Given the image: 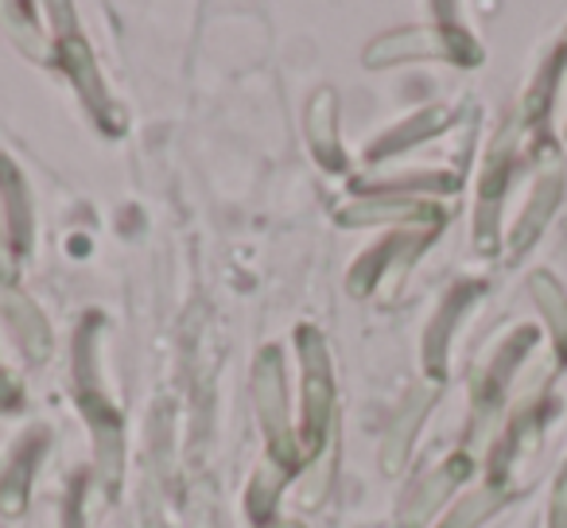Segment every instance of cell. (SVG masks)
Returning <instances> with one entry per match:
<instances>
[{
    "instance_id": "10",
    "label": "cell",
    "mask_w": 567,
    "mask_h": 528,
    "mask_svg": "<svg viewBox=\"0 0 567 528\" xmlns=\"http://www.w3.org/2000/svg\"><path fill=\"white\" fill-rule=\"evenodd\" d=\"M424 408H427V396H412L409 404H404V412L396 416V424L389 427V435H385V451H381V466H385L389 474H396L401 470V463L409 458V443H412V435H416V427H420V416H424Z\"/></svg>"
},
{
    "instance_id": "2",
    "label": "cell",
    "mask_w": 567,
    "mask_h": 528,
    "mask_svg": "<svg viewBox=\"0 0 567 528\" xmlns=\"http://www.w3.org/2000/svg\"><path fill=\"white\" fill-rule=\"evenodd\" d=\"M74 362H79L82 401H86V416H90L94 443H97V474H102L105 486H113V482L121 478V416L110 396L102 393V385H97L94 331H90V323L82 327L79 339H74Z\"/></svg>"
},
{
    "instance_id": "15",
    "label": "cell",
    "mask_w": 567,
    "mask_h": 528,
    "mask_svg": "<svg viewBox=\"0 0 567 528\" xmlns=\"http://www.w3.org/2000/svg\"><path fill=\"white\" fill-rule=\"evenodd\" d=\"M276 497H280V470H260L249 486V513L257 520H265L272 513Z\"/></svg>"
},
{
    "instance_id": "12",
    "label": "cell",
    "mask_w": 567,
    "mask_h": 528,
    "mask_svg": "<svg viewBox=\"0 0 567 528\" xmlns=\"http://www.w3.org/2000/svg\"><path fill=\"white\" fill-rule=\"evenodd\" d=\"M334 463H339L334 447H327L319 458H311V463H308V478H303V489H300V505H308V509L323 505L327 489H331V482H334Z\"/></svg>"
},
{
    "instance_id": "16",
    "label": "cell",
    "mask_w": 567,
    "mask_h": 528,
    "mask_svg": "<svg viewBox=\"0 0 567 528\" xmlns=\"http://www.w3.org/2000/svg\"><path fill=\"white\" fill-rule=\"evenodd\" d=\"M9 229H4V221H0V280H12V257H9Z\"/></svg>"
},
{
    "instance_id": "3",
    "label": "cell",
    "mask_w": 567,
    "mask_h": 528,
    "mask_svg": "<svg viewBox=\"0 0 567 528\" xmlns=\"http://www.w3.org/2000/svg\"><path fill=\"white\" fill-rule=\"evenodd\" d=\"M252 404H257L260 427H265L268 451L280 466H292L300 458V443L288 424V396H284V370H280V350H260L257 365H252Z\"/></svg>"
},
{
    "instance_id": "7",
    "label": "cell",
    "mask_w": 567,
    "mask_h": 528,
    "mask_svg": "<svg viewBox=\"0 0 567 528\" xmlns=\"http://www.w3.org/2000/svg\"><path fill=\"white\" fill-rule=\"evenodd\" d=\"M0 218L9 229L12 249L24 252L32 245V195H28V183L20 179L12 159L4 156H0Z\"/></svg>"
},
{
    "instance_id": "1",
    "label": "cell",
    "mask_w": 567,
    "mask_h": 528,
    "mask_svg": "<svg viewBox=\"0 0 567 528\" xmlns=\"http://www.w3.org/2000/svg\"><path fill=\"white\" fill-rule=\"evenodd\" d=\"M300 342V362H303V424H300V443L303 455L319 458L331 439V420H334V370L327 342L316 327H300L296 331Z\"/></svg>"
},
{
    "instance_id": "6",
    "label": "cell",
    "mask_w": 567,
    "mask_h": 528,
    "mask_svg": "<svg viewBox=\"0 0 567 528\" xmlns=\"http://www.w3.org/2000/svg\"><path fill=\"white\" fill-rule=\"evenodd\" d=\"M43 447H48V432L35 427L17 447L9 470L0 474V513H4V517H20V513L28 509V489H32V474H35V466H40Z\"/></svg>"
},
{
    "instance_id": "14",
    "label": "cell",
    "mask_w": 567,
    "mask_h": 528,
    "mask_svg": "<svg viewBox=\"0 0 567 528\" xmlns=\"http://www.w3.org/2000/svg\"><path fill=\"white\" fill-rule=\"evenodd\" d=\"M393 252H396V241L393 245H381L378 252H370V257L358 260V269L350 272V284H347L350 296H365V292H370V288L378 284L381 272H385V260L393 257Z\"/></svg>"
},
{
    "instance_id": "8",
    "label": "cell",
    "mask_w": 567,
    "mask_h": 528,
    "mask_svg": "<svg viewBox=\"0 0 567 528\" xmlns=\"http://www.w3.org/2000/svg\"><path fill=\"white\" fill-rule=\"evenodd\" d=\"M4 319H9L20 350H24L32 362H43V358L51 354L48 319H43V311L35 308L32 300H24V296H4Z\"/></svg>"
},
{
    "instance_id": "11",
    "label": "cell",
    "mask_w": 567,
    "mask_h": 528,
    "mask_svg": "<svg viewBox=\"0 0 567 528\" xmlns=\"http://www.w3.org/2000/svg\"><path fill=\"white\" fill-rule=\"evenodd\" d=\"M440 40H432L427 32H396L378 40L370 51H365V66H389L396 59H412V55H435Z\"/></svg>"
},
{
    "instance_id": "5",
    "label": "cell",
    "mask_w": 567,
    "mask_h": 528,
    "mask_svg": "<svg viewBox=\"0 0 567 528\" xmlns=\"http://www.w3.org/2000/svg\"><path fill=\"white\" fill-rule=\"evenodd\" d=\"M303 128H308V144L316 152V159L323 167H342L347 156H342V141H339V94L331 86L316 90L308 102V117H303Z\"/></svg>"
},
{
    "instance_id": "17",
    "label": "cell",
    "mask_w": 567,
    "mask_h": 528,
    "mask_svg": "<svg viewBox=\"0 0 567 528\" xmlns=\"http://www.w3.org/2000/svg\"><path fill=\"white\" fill-rule=\"evenodd\" d=\"M20 396H17V385H12V377L4 373V365H0V408H12Z\"/></svg>"
},
{
    "instance_id": "9",
    "label": "cell",
    "mask_w": 567,
    "mask_h": 528,
    "mask_svg": "<svg viewBox=\"0 0 567 528\" xmlns=\"http://www.w3.org/2000/svg\"><path fill=\"white\" fill-rule=\"evenodd\" d=\"M420 206L409 198H362V203H350L339 214L342 226H381V221H404L416 218Z\"/></svg>"
},
{
    "instance_id": "13",
    "label": "cell",
    "mask_w": 567,
    "mask_h": 528,
    "mask_svg": "<svg viewBox=\"0 0 567 528\" xmlns=\"http://www.w3.org/2000/svg\"><path fill=\"white\" fill-rule=\"evenodd\" d=\"M455 470H458V466H447V470H440L435 478L424 482V489H420V494L409 501V509H404V525H420V520H424V513L440 505V497L447 494V486H451V478H455Z\"/></svg>"
},
{
    "instance_id": "4",
    "label": "cell",
    "mask_w": 567,
    "mask_h": 528,
    "mask_svg": "<svg viewBox=\"0 0 567 528\" xmlns=\"http://www.w3.org/2000/svg\"><path fill=\"white\" fill-rule=\"evenodd\" d=\"M59 63H63L66 79H71L74 86H79L82 102L90 105V113H94V117L102 121V125H110V128L125 125V121L113 117V113H117V105H113L110 94H105L102 79H97L94 59H90V48H86V40H82L79 32H71V35H63V40H59Z\"/></svg>"
}]
</instances>
